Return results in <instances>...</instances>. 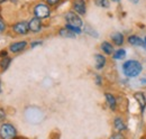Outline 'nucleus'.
I'll return each mask as SVG.
<instances>
[{
  "instance_id": "f257e3e1",
  "label": "nucleus",
  "mask_w": 146,
  "mask_h": 139,
  "mask_svg": "<svg viewBox=\"0 0 146 139\" xmlns=\"http://www.w3.org/2000/svg\"><path fill=\"white\" fill-rule=\"evenodd\" d=\"M143 70L142 64L138 62V61H134V60H130L127 61L124 65H123V71H124V74L128 76V77H136L141 74Z\"/></svg>"
},
{
  "instance_id": "f03ea898",
  "label": "nucleus",
  "mask_w": 146,
  "mask_h": 139,
  "mask_svg": "<svg viewBox=\"0 0 146 139\" xmlns=\"http://www.w3.org/2000/svg\"><path fill=\"white\" fill-rule=\"evenodd\" d=\"M16 129L9 123H5L0 127V137L2 139H14L16 137Z\"/></svg>"
},
{
  "instance_id": "7ed1b4c3",
  "label": "nucleus",
  "mask_w": 146,
  "mask_h": 139,
  "mask_svg": "<svg viewBox=\"0 0 146 139\" xmlns=\"http://www.w3.org/2000/svg\"><path fill=\"white\" fill-rule=\"evenodd\" d=\"M65 19H66L68 25H70V26L79 27V28L82 26V20H81V18L79 17L76 14L72 13V11H70V13H68V14H66Z\"/></svg>"
},
{
  "instance_id": "20e7f679",
  "label": "nucleus",
  "mask_w": 146,
  "mask_h": 139,
  "mask_svg": "<svg viewBox=\"0 0 146 139\" xmlns=\"http://www.w3.org/2000/svg\"><path fill=\"white\" fill-rule=\"evenodd\" d=\"M34 13H35V16L39 19H43V18H46L50 16V9L44 3H39L37 5L34 9Z\"/></svg>"
},
{
  "instance_id": "39448f33",
  "label": "nucleus",
  "mask_w": 146,
  "mask_h": 139,
  "mask_svg": "<svg viewBox=\"0 0 146 139\" xmlns=\"http://www.w3.org/2000/svg\"><path fill=\"white\" fill-rule=\"evenodd\" d=\"M28 27H29V30H32L33 33H38L42 28V23H40V19L37 17H34L33 19H31V21L28 23Z\"/></svg>"
},
{
  "instance_id": "423d86ee",
  "label": "nucleus",
  "mask_w": 146,
  "mask_h": 139,
  "mask_svg": "<svg viewBox=\"0 0 146 139\" xmlns=\"http://www.w3.org/2000/svg\"><path fill=\"white\" fill-rule=\"evenodd\" d=\"M28 24L25 23V21H20V23H17L15 26H14V30L17 33V34H21V35H25L28 33Z\"/></svg>"
},
{
  "instance_id": "0eeeda50",
  "label": "nucleus",
  "mask_w": 146,
  "mask_h": 139,
  "mask_svg": "<svg viewBox=\"0 0 146 139\" xmlns=\"http://www.w3.org/2000/svg\"><path fill=\"white\" fill-rule=\"evenodd\" d=\"M73 7H74V10L78 14H80V15H84L86 14V3H84L83 0H76L74 2Z\"/></svg>"
},
{
  "instance_id": "6e6552de",
  "label": "nucleus",
  "mask_w": 146,
  "mask_h": 139,
  "mask_svg": "<svg viewBox=\"0 0 146 139\" xmlns=\"http://www.w3.org/2000/svg\"><path fill=\"white\" fill-rule=\"evenodd\" d=\"M128 42H129L130 45H134V46H144V45H145L144 40H143L141 37L136 36V35L129 36V37H128Z\"/></svg>"
},
{
  "instance_id": "1a4fd4ad",
  "label": "nucleus",
  "mask_w": 146,
  "mask_h": 139,
  "mask_svg": "<svg viewBox=\"0 0 146 139\" xmlns=\"http://www.w3.org/2000/svg\"><path fill=\"white\" fill-rule=\"evenodd\" d=\"M26 45H27V43H26V42H18V43H14V44H11V45H10L9 50H10L13 53H17V52L23 51V50L26 47Z\"/></svg>"
},
{
  "instance_id": "9d476101",
  "label": "nucleus",
  "mask_w": 146,
  "mask_h": 139,
  "mask_svg": "<svg viewBox=\"0 0 146 139\" xmlns=\"http://www.w3.org/2000/svg\"><path fill=\"white\" fill-rule=\"evenodd\" d=\"M94 61H96V69L98 70H101L106 64V58L101 54H97L94 56Z\"/></svg>"
},
{
  "instance_id": "9b49d317",
  "label": "nucleus",
  "mask_w": 146,
  "mask_h": 139,
  "mask_svg": "<svg viewBox=\"0 0 146 139\" xmlns=\"http://www.w3.org/2000/svg\"><path fill=\"white\" fill-rule=\"evenodd\" d=\"M111 39H112V42H113L115 45L120 46L124 43V35L121 34V33H118V32L117 33H113V34L111 35Z\"/></svg>"
},
{
  "instance_id": "f8f14e48",
  "label": "nucleus",
  "mask_w": 146,
  "mask_h": 139,
  "mask_svg": "<svg viewBox=\"0 0 146 139\" xmlns=\"http://www.w3.org/2000/svg\"><path fill=\"white\" fill-rule=\"evenodd\" d=\"M113 126H115V129L118 130L119 132L126 130V124H125V122L121 118H116L115 121H113Z\"/></svg>"
},
{
  "instance_id": "ddd939ff",
  "label": "nucleus",
  "mask_w": 146,
  "mask_h": 139,
  "mask_svg": "<svg viewBox=\"0 0 146 139\" xmlns=\"http://www.w3.org/2000/svg\"><path fill=\"white\" fill-rule=\"evenodd\" d=\"M135 99L137 100V102L139 103L141 105V109H142V111L145 109V105H146V99H145V95L143 94V93H141V92H137V93H135Z\"/></svg>"
},
{
  "instance_id": "4468645a",
  "label": "nucleus",
  "mask_w": 146,
  "mask_h": 139,
  "mask_svg": "<svg viewBox=\"0 0 146 139\" xmlns=\"http://www.w3.org/2000/svg\"><path fill=\"white\" fill-rule=\"evenodd\" d=\"M101 50H102V52L105 53V54H107V55H110V54L113 53V47L108 42H104L101 44Z\"/></svg>"
},
{
  "instance_id": "2eb2a0df",
  "label": "nucleus",
  "mask_w": 146,
  "mask_h": 139,
  "mask_svg": "<svg viewBox=\"0 0 146 139\" xmlns=\"http://www.w3.org/2000/svg\"><path fill=\"white\" fill-rule=\"evenodd\" d=\"M106 100H107V102H108V105L110 107V109L111 110H115L116 109V99H115V97L112 95V94H110V93H106Z\"/></svg>"
},
{
  "instance_id": "dca6fc26",
  "label": "nucleus",
  "mask_w": 146,
  "mask_h": 139,
  "mask_svg": "<svg viewBox=\"0 0 146 139\" xmlns=\"http://www.w3.org/2000/svg\"><path fill=\"white\" fill-rule=\"evenodd\" d=\"M125 56H126V51L123 50V48L117 50L113 53V58L115 60H123V58H125Z\"/></svg>"
},
{
  "instance_id": "f3484780",
  "label": "nucleus",
  "mask_w": 146,
  "mask_h": 139,
  "mask_svg": "<svg viewBox=\"0 0 146 139\" xmlns=\"http://www.w3.org/2000/svg\"><path fill=\"white\" fill-rule=\"evenodd\" d=\"M10 62H11V60H10V57H8V56H6V57H3V58L1 60V62H0V66H1L2 71H6V70L8 69Z\"/></svg>"
},
{
  "instance_id": "a211bd4d",
  "label": "nucleus",
  "mask_w": 146,
  "mask_h": 139,
  "mask_svg": "<svg viewBox=\"0 0 146 139\" xmlns=\"http://www.w3.org/2000/svg\"><path fill=\"white\" fill-rule=\"evenodd\" d=\"M60 35L62 37H68V38H74L75 37V34H73L71 30H69L68 28H63L60 30Z\"/></svg>"
},
{
  "instance_id": "6ab92c4d",
  "label": "nucleus",
  "mask_w": 146,
  "mask_h": 139,
  "mask_svg": "<svg viewBox=\"0 0 146 139\" xmlns=\"http://www.w3.org/2000/svg\"><path fill=\"white\" fill-rule=\"evenodd\" d=\"M65 28H68L69 30H71L73 34H81L82 32H81V28H79V27H74V26H70V25H66V27Z\"/></svg>"
},
{
  "instance_id": "aec40b11",
  "label": "nucleus",
  "mask_w": 146,
  "mask_h": 139,
  "mask_svg": "<svg viewBox=\"0 0 146 139\" xmlns=\"http://www.w3.org/2000/svg\"><path fill=\"white\" fill-rule=\"evenodd\" d=\"M96 3L99 6V7H108L109 6V2L108 0H96Z\"/></svg>"
},
{
  "instance_id": "412c9836",
  "label": "nucleus",
  "mask_w": 146,
  "mask_h": 139,
  "mask_svg": "<svg viewBox=\"0 0 146 139\" xmlns=\"http://www.w3.org/2000/svg\"><path fill=\"white\" fill-rule=\"evenodd\" d=\"M109 139H125V137H124L120 132H118V134H113V135H111Z\"/></svg>"
},
{
  "instance_id": "4be33fe9",
  "label": "nucleus",
  "mask_w": 146,
  "mask_h": 139,
  "mask_svg": "<svg viewBox=\"0 0 146 139\" xmlns=\"http://www.w3.org/2000/svg\"><path fill=\"white\" fill-rule=\"evenodd\" d=\"M5 118H6V112H5L2 109H0V122L3 121Z\"/></svg>"
},
{
  "instance_id": "5701e85b",
  "label": "nucleus",
  "mask_w": 146,
  "mask_h": 139,
  "mask_svg": "<svg viewBox=\"0 0 146 139\" xmlns=\"http://www.w3.org/2000/svg\"><path fill=\"white\" fill-rule=\"evenodd\" d=\"M3 30H5V24L0 20V33H2Z\"/></svg>"
},
{
  "instance_id": "b1692460",
  "label": "nucleus",
  "mask_w": 146,
  "mask_h": 139,
  "mask_svg": "<svg viewBox=\"0 0 146 139\" xmlns=\"http://www.w3.org/2000/svg\"><path fill=\"white\" fill-rule=\"evenodd\" d=\"M60 0H47V2L50 3V5H55L56 2H58Z\"/></svg>"
},
{
  "instance_id": "393cba45",
  "label": "nucleus",
  "mask_w": 146,
  "mask_h": 139,
  "mask_svg": "<svg viewBox=\"0 0 146 139\" xmlns=\"http://www.w3.org/2000/svg\"><path fill=\"white\" fill-rule=\"evenodd\" d=\"M42 44V42H35V43H32V47H35V46H37V45H40Z\"/></svg>"
},
{
  "instance_id": "a878e982",
  "label": "nucleus",
  "mask_w": 146,
  "mask_h": 139,
  "mask_svg": "<svg viewBox=\"0 0 146 139\" xmlns=\"http://www.w3.org/2000/svg\"><path fill=\"white\" fill-rule=\"evenodd\" d=\"M97 83L100 85L101 84V80H100V75H97Z\"/></svg>"
},
{
  "instance_id": "bb28decb",
  "label": "nucleus",
  "mask_w": 146,
  "mask_h": 139,
  "mask_svg": "<svg viewBox=\"0 0 146 139\" xmlns=\"http://www.w3.org/2000/svg\"><path fill=\"white\" fill-rule=\"evenodd\" d=\"M130 1L134 2V3H137V2H138V0H130Z\"/></svg>"
},
{
  "instance_id": "cd10ccee",
  "label": "nucleus",
  "mask_w": 146,
  "mask_h": 139,
  "mask_svg": "<svg viewBox=\"0 0 146 139\" xmlns=\"http://www.w3.org/2000/svg\"><path fill=\"white\" fill-rule=\"evenodd\" d=\"M142 82H143V83H146V80H142Z\"/></svg>"
},
{
  "instance_id": "c85d7f7f",
  "label": "nucleus",
  "mask_w": 146,
  "mask_h": 139,
  "mask_svg": "<svg viewBox=\"0 0 146 139\" xmlns=\"http://www.w3.org/2000/svg\"><path fill=\"white\" fill-rule=\"evenodd\" d=\"M111 1H113V2H117V1H119V0H111Z\"/></svg>"
},
{
  "instance_id": "c756f323",
  "label": "nucleus",
  "mask_w": 146,
  "mask_h": 139,
  "mask_svg": "<svg viewBox=\"0 0 146 139\" xmlns=\"http://www.w3.org/2000/svg\"><path fill=\"white\" fill-rule=\"evenodd\" d=\"M144 43H145V46H146V37H145V39H144Z\"/></svg>"
},
{
  "instance_id": "7c9ffc66",
  "label": "nucleus",
  "mask_w": 146,
  "mask_h": 139,
  "mask_svg": "<svg viewBox=\"0 0 146 139\" xmlns=\"http://www.w3.org/2000/svg\"><path fill=\"white\" fill-rule=\"evenodd\" d=\"M3 1H5V0H0V3H1V2H3Z\"/></svg>"
},
{
  "instance_id": "2f4dec72",
  "label": "nucleus",
  "mask_w": 146,
  "mask_h": 139,
  "mask_svg": "<svg viewBox=\"0 0 146 139\" xmlns=\"http://www.w3.org/2000/svg\"><path fill=\"white\" fill-rule=\"evenodd\" d=\"M0 91H1V89H0Z\"/></svg>"
}]
</instances>
